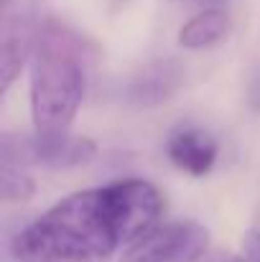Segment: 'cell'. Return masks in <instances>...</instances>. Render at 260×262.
<instances>
[{"instance_id":"cell-1","label":"cell","mask_w":260,"mask_h":262,"mask_svg":"<svg viewBox=\"0 0 260 262\" xmlns=\"http://www.w3.org/2000/svg\"><path fill=\"white\" fill-rule=\"evenodd\" d=\"M161 191L146 178H120L64 196L10 242L18 262H107L158 224Z\"/></svg>"},{"instance_id":"cell-2","label":"cell","mask_w":260,"mask_h":262,"mask_svg":"<svg viewBox=\"0 0 260 262\" xmlns=\"http://www.w3.org/2000/svg\"><path fill=\"white\" fill-rule=\"evenodd\" d=\"M94 49L79 31L44 20L31 56V120L38 135H64L85 102Z\"/></svg>"},{"instance_id":"cell-3","label":"cell","mask_w":260,"mask_h":262,"mask_svg":"<svg viewBox=\"0 0 260 262\" xmlns=\"http://www.w3.org/2000/svg\"><path fill=\"white\" fill-rule=\"evenodd\" d=\"M97 156V143L85 135H3V163L13 166H44L51 171L77 168L92 163Z\"/></svg>"},{"instance_id":"cell-4","label":"cell","mask_w":260,"mask_h":262,"mask_svg":"<svg viewBox=\"0 0 260 262\" xmlns=\"http://www.w3.org/2000/svg\"><path fill=\"white\" fill-rule=\"evenodd\" d=\"M41 18L36 0H0V92L8 94L23 67L31 64Z\"/></svg>"},{"instance_id":"cell-5","label":"cell","mask_w":260,"mask_h":262,"mask_svg":"<svg viewBox=\"0 0 260 262\" xmlns=\"http://www.w3.org/2000/svg\"><path fill=\"white\" fill-rule=\"evenodd\" d=\"M209 245V232L191 222H166L128 245L120 262H196Z\"/></svg>"},{"instance_id":"cell-6","label":"cell","mask_w":260,"mask_h":262,"mask_svg":"<svg viewBox=\"0 0 260 262\" xmlns=\"http://www.w3.org/2000/svg\"><path fill=\"white\" fill-rule=\"evenodd\" d=\"M166 156L178 171L199 178V176H207L214 168L217 156H219V145H217L212 133L189 125V127L173 130L169 135Z\"/></svg>"},{"instance_id":"cell-7","label":"cell","mask_w":260,"mask_h":262,"mask_svg":"<svg viewBox=\"0 0 260 262\" xmlns=\"http://www.w3.org/2000/svg\"><path fill=\"white\" fill-rule=\"evenodd\" d=\"M181 79L184 72L176 61H153L138 77H133L125 89V97L138 107H153L171 99V94L181 87Z\"/></svg>"},{"instance_id":"cell-8","label":"cell","mask_w":260,"mask_h":262,"mask_svg":"<svg viewBox=\"0 0 260 262\" xmlns=\"http://www.w3.org/2000/svg\"><path fill=\"white\" fill-rule=\"evenodd\" d=\"M227 33H230V15L222 8H204L181 26L178 43L189 51H202L219 43Z\"/></svg>"},{"instance_id":"cell-9","label":"cell","mask_w":260,"mask_h":262,"mask_svg":"<svg viewBox=\"0 0 260 262\" xmlns=\"http://www.w3.org/2000/svg\"><path fill=\"white\" fill-rule=\"evenodd\" d=\"M0 183H3V199L5 201H28L36 191L33 178L23 171V166H13V163H3Z\"/></svg>"},{"instance_id":"cell-10","label":"cell","mask_w":260,"mask_h":262,"mask_svg":"<svg viewBox=\"0 0 260 262\" xmlns=\"http://www.w3.org/2000/svg\"><path fill=\"white\" fill-rule=\"evenodd\" d=\"M243 260L260 262V229H253L243 237Z\"/></svg>"},{"instance_id":"cell-11","label":"cell","mask_w":260,"mask_h":262,"mask_svg":"<svg viewBox=\"0 0 260 262\" xmlns=\"http://www.w3.org/2000/svg\"><path fill=\"white\" fill-rule=\"evenodd\" d=\"M184 3H191V5H202V8H217L227 0H184Z\"/></svg>"},{"instance_id":"cell-12","label":"cell","mask_w":260,"mask_h":262,"mask_svg":"<svg viewBox=\"0 0 260 262\" xmlns=\"http://www.w3.org/2000/svg\"><path fill=\"white\" fill-rule=\"evenodd\" d=\"M250 99H253L255 107H260V77H255V82H253V87H250Z\"/></svg>"},{"instance_id":"cell-13","label":"cell","mask_w":260,"mask_h":262,"mask_svg":"<svg viewBox=\"0 0 260 262\" xmlns=\"http://www.w3.org/2000/svg\"><path fill=\"white\" fill-rule=\"evenodd\" d=\"M214 262H245V260H243V257H232V255H230V257H219V260H214Z\"/></svg>"}]
</instances>
